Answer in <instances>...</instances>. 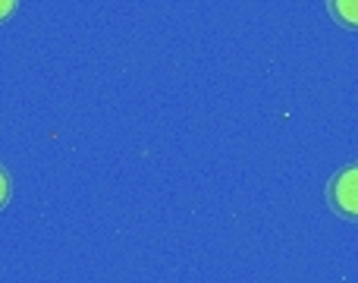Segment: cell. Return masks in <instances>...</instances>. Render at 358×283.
Returning <instances> with one entry per match:
<instances>
[{"instance_id": "obj_1", "label": "cell", "mask_w": 358, "mask_h": 283, "mask_svg": "<svg viewBox=\"0 0 358 283\" xmlns=\"http://www.w3.org/2000/svg\"><path fill=\"white\" fill-rule=\"evenodd\" d=\"M330 202L343 217L358 221V164H349L330 179Z\"/></svg>"}, {"instance_id": "obj_2", "label": "cell", "mask_w": 358, "mask_h": 283, "mask_svg": "<svg viewBox=\"0 0 358 283\" xmlns=\"http://www.w3.org/2000/svg\"><path fill=\"white\" fill-rule=\"evenodd\" d=\"M327 4L336 22L346 29H358V0H327Z\"/></svg>"}, {"instance_id": "obj_3", "label": "cell", "mask_w": 358, "mask_h": 283, "mask_svg": "<svg viewBox=\"0 0 358 283\" xmlns=\"http://www.w3.org/2000/svg\"><path fill=\"white\" fill-rule=\"evenodd\" d=\"M6 198H10V177L0 170V208L6 205Z\"/></svg>"}, {"instance_id": "obj_4", "label": "cell", "mask_w": 358, "mask_h": 283, "mask_svg": "<svg viewBox=\"0 0 358 283\" xmlns=\"http://www.w3.org/2000/svg\"><path fill=\"white\" fill-rule=\"evenodd\" d=\"M13 10H16V0H0V22H3Z\"/></svg>"}]
</instances>
